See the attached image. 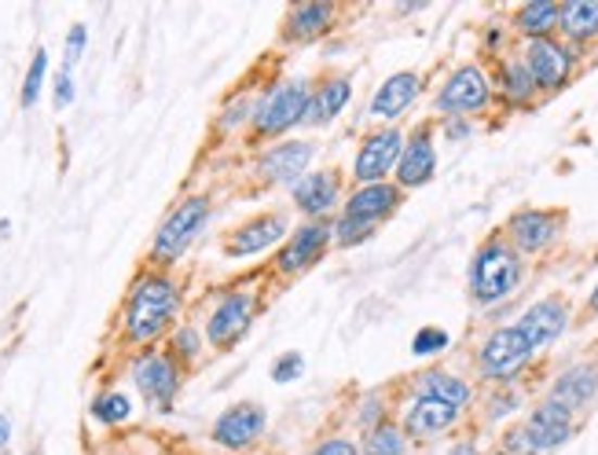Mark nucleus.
<instances>
[{
  "label": "nucleus",
  "mask_w": 598,
  "mask_h": 455,
  "mask_svg": "<svg viewBox=\"0 0 598 455\" xmlns=\"http://www.w3.org/2000/svg\"><path fill=\"white\" fill-rule=\"evenodd\" d=\"M180 313V287L169 273H143L129 287L122 308V338L129 345H151L173 327Z\"/></svg>",
  "instance_id": "1"
},
{
  "label": "nucleus",
  "mask_w": 598,
  "mask_h": 455,
  "mask_svg": "<svg viewBox=\"0 0 598 455\" xmlns=\"http://www.w3.org/2000/svg\"><path fill=\"white\" fill-rule=\"evenodd\" d=\"M525 276L522 254L507 239H488L470 261V294L478 305H496L507 294H514Z\"/></svg>",
  "instance_id": "2"
},
{
  "label": "nucleus",
  "mask_w": 598,
  "mask_h": 455,
  "mask_svg": "<svg viewBox=\"0 0 598 455\" xmlns=\"http://www.w3.org/2000/svg\"><path fill=\"white\" fill-rule=\"evenodd\" d=\"M308 96H313V85H308L305 77H287V81L268 85V89L262 92V100H257V106H254V114H250V129H254V137L276 140V137H283L287 129L302 125Z\"/></svg>",
  "instance_id": "3"
},
{
  "label": "nucleus",
  "mask_w": 598,
  "mask_h": 455,
  "mask_svg": "<svg viewBox=\"0 0 598 455\" xmlns=\"http://www.w3.org/2000/svg\"><path fill=\"white\" fill-rule=\"evenodd\" d=\"M209 199L206 195H188L169 210V217L162 220L158 231L151 239V261L154 265H177L188 254V247L202 236V228L209 225Z\"/></svg>",
  "instance_id": "4"
},
{
  "label": "nucleus",
  "mask_w": 598,
  "mask_h": 455,
  "mask_svg": "<svg viewBox=\"0 0 598 455\" xmlns=\"http://www.w3.org/2000/svg\"><path fill=\"white\" fill-rule=\"evenodd\" d=\"M129 375L154 412H169L180 393V382H185V371L166 350H143L140 356H132Z\"/></svg>",
  "instance_id": "5"
},
{
  "label": "nucleus",
  "mask_w": 598,
  "mask_h": 455,
  "mask_svg": "<svg viewBox=\"0 0 598 455\" xmlns=\"http://www.w3.org/2000/svg\"><path fill=\"white\" fill-rule=\"evenodd\" d=\"M254 313H257L254 294L231 290V294L220 298L217 308L206 319V342L214 345V350H231V345H239L250 334V327H254Z\"/></svg>",
  "instance_id": "6"
},
{
  "label": "nucleus",
  "mask_w": 598,
  "mask_h": 455,
  "mask_svg": "<svg viewBox=\"0 0 598 455\" xmlns=\"http://www.w3.org/2000/svg\"><path fill=\"white\" fill-rule=\"evenodd\" d=\"M529 361H533V350H529V342L522 338L518 327H499V331H492L478 353L481 375H485V379H496V382L514 379Z\"/></svg>",
  "instance_id": "7"
},
{
  "label": "nucleus",
  "mask_w": 598,
  "mask_h": 455,
  "mask_svg": "<svg viewBox=\"0 0 598 455\" xmlns=\"http://www.w3.org/2000/svg\"><path fill=\"white\" fill-rule=\"evenodd\" d=\"M565 228L562 210H518L507 220V243L518 254H539V250L555 247V239Z\"/></svg>",
  "instance_id": "8"
},
{
  "label": "nucleus",
  "mask_w": 598,
  "mask_h": 455,
  "mask_svg": "<svg viewBox=\"0 0 598 455\" xmlns=\"http://www.w3.org/2000/svg\"><path fill=\"white\" fill-rule=\"evenodd\" d=\"M327 247H331V225H323V220H305L302 228L291 231V239H287L283 250L276 254L272 268L279 276H302L327 254Z\"/></svg>",
  "instance_id": "9"
},
{
  "label": "nucleus",
  "mask_w": 598,
  "mask_h": 455,
  "mask_svg": "<svg viewBox=\"0 0 598 455\" xmlns=\"http://www.w3.org/2000/svg\"><path fill=\"white\" fill-rule=\"evenodd\" d=\"M492 100V85H488V77L481 66L474 63H467V66H459L456 74L448 77L445 85H441V92H437V111H445V114H474V111H485Z\"/></svg>",
  "instance_id": "10"
},
{
  "label": "nucleus",
  "mask_w": 598,
  "mask_h": 455,
  "mask_svg": "<svg viewBox=\"0 0 598 455\" xmlns=\"http://www.w3.org/2000/svg\"><path fill=\"white\" fill-rule=\"evenodd\" d=\"M265 426H268V412L262 404H254V401L231 404L228 412L217 415L214 444H220V448H228V452H246V448H254V441L265 433Z\"/></svg>",
  "instance_id": "11"
},
{
  "label": "nucleus",
  "mask_w": 598,
  "mask_h": 455,
  "mask_svg": "<svg viewBox=\"0 0 598 455\" xmlns=\"http://www.w3.org/2000/svg\"><path fill=\"white\" fill-rule=\"evenodd\" d=\"M400 151H404V132L400 129L371 132V137L360 143V151H356V162H353V177L360 180V188H364V184H382L385 173L397 169Z\"/></svg>",
  "instance_id": "12"
},
{
  "label": "nucleus",
  "mask_w": 598,
  "mask_h": 455,
  "mask_svg": "<svg viewBox=\"0 0 598 455\" xmlns=\"http://www.w3.org/2000/svg\"><path fill=\"white\" fill-rule=\"evenodd\" d=\"M518 331H522V338L529 342V350H547L551 342H558V338L565 334L569 327V305L562 302V298H544V302L529 305L522 316H518Z\"/></svg>",
  "instance_id": "13"
},
{
  "label": "nucleus",
  "mask_w": 598,
  "mask_h": 455,
  "mask_svg": "<svg viewBox=\"0 0 598 455\" xmlns=\"http://www.w3.org/2000/svg\"><path fill=\"white\" fill-rule=\"evenodd\" d=\"M287 236V217L283 213H257V217L243 220L231 236L225 239L228 257H254L272 250L279 239Z\"/></svg>",
  "instance_id": "14"
},
{
  "label": "nucleus",
  "mask_w": 598,
  "mask_h": 455,
  "mask_svg": "<svg viewBox=\"0 0 598 455\" xmlns=\"http://www.w3.org/2000/svg\"><path fill=\"white\" fill-rule=\"evenodd\" d=\"M522 63L529 66V74H533L536 89H558V85H565L569 74H573V55H569V48L558 45L555 37L529 41Z\"/></svg>",
  "instance_id": "15"
},
{
  "label": "nucleus",
  "mask_w": 598,
  "mask_h": 455,
  "mask_svg": "<svg viewBox=\"0 0 598 455\" xmlns=\"http://www.w3.org/2000/svg\"><path fill=\"white\" fill-rule=\"evenodd\" d=\"M313 143L308 140H283V143H272L268 151H262L257 159V173H262L265 184H294L305 177L308 162H313Z\"/></svg>",
  "instance_id": "16"
},
{
  "label": "nucleus",
  "mask_w": 598,
  "mask_h": 455,
  "mask_svg": "<svg viewBox=\"0 0 598 455\" xmlns=\"http://www.w3.org/2000/svg\"><path fill=\"white\" fill-rule=\"evenodd\" d=\"M522 426L529 433V444H533V455H547L573 438V412L555 401H544Z\"/></svg>",
  "instance_id": "17"
},
{
  "label": "nucleus",
  "mask_w": 598,
  "mask_h": 455,
  "mask_svg": "<svg viewBox=\"0 0 598 455\" xmlns=\"http://www.w3.org/2000/svg\"><path fill=\"white\" fill-rule=\"evenodd\" d=\"M433 173H437V148H433L430 125H422L404 140L397 162V188H422V184L433 180Z\"/></svg>",
  "instance_id": "18"
},
{
  "label": "nucleus",
  "mask_w": 598,
  "mask_h": 455,
  "mask_svg": "<svg viewBox=\"0 0 598 455\" xmlns=\"http://www.w3.org/2000/svg\"><path fill=\"white\" fill-rule=\"evenodd\" d=\"M291 195H294V206L302 210L305 217L320 220L323 213H331L338 206L342 180H338L334 169H316V173H305V177L294 184Z\"/></svg>",
  "instance_id": "19"
},
{
  "label": "nucleus",
  "mask_w": 598,
  "mask_h": 455,
  "mask_svg": "<svg viewBox=\"0 0 598 455\" xmlns=\"http://www.w3.org/2000/svg\"><path fill=\"white\" fill-rule=\"evenodd\" d=\"M397 206H400L397 184H364V188H356L353 195L345 199L342 217H353V220H364V225L379 228V220L390 217Z\"/></svg>",
  "instance_id": "20"
},
{
  "label": "nucleus",
  "mask_w": 598,
  "mask_h": 455,
  "mask_svg": "<svg viewBox=\"0 0 598 455\" xmlns=\"http://www.w3.org/2000/svg\"><path fill=\"white\" fill-rule=\"evenodd\" d=\"M334 23V4L331 0H305L294 4L283 18V41L287 45H308L323 37Z\"/></svg>",
  "instance_id": "21"
},
{
  "label": "nucleus",
  "mask_w": 598,
  "mask_h": 455,
  "mask_svg": "<svg viewBox=\"0 0 598 455\" xmlns=\"http://www.w3.org/2000/svg\"><path fill=\"white\" fill-rule=\"evenodd\" d=\"M349 100H353L349 77H342V74L323 77V81L313 85V96H308V103H305L302 125H327L331 118H338L345 106H349Z\"/></svg>",
  "instance_id": "22"
},
{
  "label": "nucleus",
  "mask_w": 598,
  "mask_h": 455,
  "mask_svg": "<svg viewBox=\"0 0 598 455\" xmlns=\"http://www.w3.org/2000/svg\"><path fill=\"white\" fill-rule=\"evenodd\" d=\"M422 92V77L411 71H400L393 77H385L379 85V92L371 96V114L374 118H400L408 106L419 100Z\"/></svg>",
  "instance_id": "23"
},
{
  "label": "nucleus",
  "mask_w": 598,
  "mask_h": 455,
  "mask_svg": "<svg viewBox=\"0 0 598 455\" xmlns=\"http://www.w3.org/2000/svg\"><path fill=\"white\" fill-rule=\"evenodd\" d=\"M598 396V364H576L562 371L551 386V401L562 404V408L576 412L584 404H591Z\"/></svg>",
  "instance_id": "24"
},
{
  "label": "nucleus",
  "mask_w": 598,
  "mask_h": 455,
  "mask_svg": "<svg viewBox=\"0 0 598 455\" xmlns=\"http://www.w3.org/2000/svg\"><path fill=\"white\" fill-rule=\"evenodd\" d=\"M456 419H459L456 408L419 396V401L404 412V433H411V438H433V433H445L448 426H456Z\"/></svg>",
  "instance_id": "25"
},
{
  "label": "nucleus",
  "mask_w": 598,
  "mask_h": 455,
  "mask_svg": "<svg viewBox=\"0 0 598 455\" xmlns=\"http://www.w3.org/2000/svg\"><path fill=\"white\" fill-rule=\"evenodd\" d=\"M415 393L419 396H427V401H441V404H448V408H467L470 404V386L456 379V375H448V371H422L419 379H415Z\"/></svg>",
  "instance_id": "26"
},
{
  "label": "nucleus",
  "mask_w": 598,
  "mask_h": 455,
  "mask_svg": "<svg viewBox=\"0 0 598 455\" xmlns=\"http://www.w3.org/2000/svg\"><path fill=\"white\" fill-rule=\"evenodd\" d=\"M558 26L569 41H591L598 37V0H569L558 8Z\"/></svg>",
  "instance_id": "27"
},
{
  "label": "nucleus",
  "mask_w": 598,
  "mask_h": 455,
  "mask_svg": "<svg viewBox=\"0 0 598 455\" xmlns=\"http://www.w3.org/2000/svg\"><path fill=\"white\" fill-rule=\"evenodd\" d=\"M499 92H504V100L514 103V106H525L536 96V81L522 60L499 63Z\"/></svg>",
  "instance_id": "28"
},
{
  "label": "nucleus",
  "mask_w": 598,
  "mask_h": 455,
  "mask_svg": "<svg viewBox=\"0 0 598 455\" xmlns=\"http://www.w3.org/2000/svg\"><path fill=\"white\" fill-rule=\"evenodd\" d=\"M514 26L529 37V41L547 37L558 26V4H551V0H533V4H525L522 12L514 15Z\"/></svg>",
  "instance_id": "29"
},
{
  "label": "nucleus",
  "mask_w": 598,
  "mask_h": 455,
  "mask_svg": "<svg viewBox=\"0 0 598 455\" xmlns=\"http://www.w3.org/2000/svg\"><path fill=\"white\" fill-rule=\"evenodd\" d=\"M408 452V433L400 430L397 422H379L364 433V448L360 455H404Z\"/></svg>",
  "instance_id": "30"
},
{
  "label": "nucleus",
  "mask_w": 598,
  "mask_h": 455,
  "mask_svg": "<svg viewBox=\"0 0 598 455\" xmlns=\"http://www.w3.org/2000/svg\"><path fill=\"white\" fill-rule=\"evenodd\" d=\"M92 419L103 426H122L132 419V396L122 390H103L92 401Z\"/></svg>",
  "instance_id": "31"
},
{
  "label": "nucleus",
  "mask_w": 598,
  "mask_h": 455,
  "mask_svg": "<svg viewBox=\"0 0 598 455\" xmlns=\"http://www.w3.org/2000/svg\"><path fill=\"white\" fill-rule=\"evenodd\" d=\"M44 77H48V48L37 45L34 60H30V66H26V77H23V96H18L23 111H30V106H37V100H41Z\"/></svg>",
  "instance_id": "32"
},
{
  "label": "nucleus",
  "mask_w": 598,
  "mask_h": 455,
  "mask_svg": "<svg viewBox=\"0 0 598 455\" xmlns=\"http://www.w3.org/2000/svg\"><path fill=\"white\" fill-rule=\"evenodd\" d=\"M202 353V331L195 324H180L173 327V338H169V356L177 364H195Z\"/></svg>",
  "instance_id": "33"
},
{
  "label": "nucleus",
  "mask_w": 598,
  "mask_h": 455,
  "mask_svg": "<svg viewBox=\"0 0 598 455\" xmlns=\"http://www.w3.org/2000/svg\"><path fill=\"white\" fill-rule=\"evenodd\" d=\"M371 236H374V225H364V220H353V217H338L331 225V243L338 247H356Z\"/></svg>",
  "instance_id": "34"
},
{
  "label": "nucleus",
  "mask_w": 598,
  "mask_h": 455,
  "mask_svg": "<svg viewBox=\"0 0 598 455\" xmlns=\"http://www.w3.org/2000/svg\"><path fill=\"white\" fill-rule=\"evenodd\" d=\"M85 45H89V26L74 23L71 30H66V41H63V66L60 71L74 74V66L81 63V55H85Z\"/></svg>",
  "instance_id": "35"
},
{
  "label": "nucleus",
  "mask_w": 598,
  "mask_h": 455,
  "mask_svg": "<svg viewBox=\"0 0 598 455\" xmlns=\"http://www.w3.org/2000/svg\"><path fill=\"white\" fill-rule=\"evenodd\" d=\"M268 375H272V382H279V386L297 382V379L305 375V356L294 353V350L283 353V356H279V361L272 364V371H268Z\"/></svg>",
  "instance_id": "36"
},
{
  "label": "nucleus",
  "mask_w": 598,
  "mask_h": 455,
  "mask_svg": "<svg viewBox=\"0 0 598 455\" xmlns=\"http://www.w3.org/2000/svg\"><path fill=\"white\" fill-rule=\"evenodd\" d=\"M441 350H448V334L441 331V327H422V331L415 334V342H411L415 356H433Z\"/></svg>",
  "instance_id": "37"
},
{
  "label": "nucleus",
  "mask_w": 598,
  "mask_h": 455,
  "mask_svg": "<svg viewBox=\"0 0 598 455\" xmlns=\"http://www.w3.org/2000/svg\"><path fill=\"white\" fill-rule=\"evenodd\" d=\"M74 96H77L74 74L60 71V74H55V81H52V103H55V111H66V106L74 103Z\"/></svg>",
  "instance_id": "38"
},
{
  "label": "nucleus",
  "mask_w": 598,
  "mask_h": 455,
  "mask_svg": "<svg viewBox=\"0 0 598 455\" xmlns=\"http://www.w3.org/2000/svg\"><path fill=\"white\" fill-rule=\"evenodd\" d=\"M250 114H254V106H250V100H236V103H228V106H225V114H220V129L231 132V129H236V125L250 122Z\"/></svg>",
  "instance_id": "39"
},
{
  "label": "nucleus",
  "mask_w": 598,
  "mask_h": 455,
  "mask_svg": "<svg viewBox=\"0 0 598 455\" xmlns=\"http://www.w3.org/2000/svg\"><path fill=\"white\" fill-rule=\"evenodd\" d=\"M504 455H533V444H529L525 426H510L504 438Z\"/></svg>",
  "instance_id": "40"
},
{
  "label": "nucleus",
  "mask_w": 598,
  "mask_h": 455,
  "mask_svg": "<svg viewBox=\"0 0 598 455\" xmlns=\"http://www.w3.org/2000/svg\"><path fill=\"white\" fill-rule=\"evenodd\" d=\"M382 415H385V404H382V396H364L360 401V408H356V419H360L364 426H379L382 422Z\"/></svg>",
  "instance_id": "41"
},
{
  "label": "nucleus",
  "mask_w": 598,
  "mask_h": 455,
  "mask_svg": "<svg viewBox=\"0 0 598 455\" xmlns=\"http://www.w3.org/2000/svg\"><path fill=\"white\" fill-rule=\"evenodd\" d=\"M308 455H360V448H356L349 438H327V441L316 444Z\"/></svg>",
  "instance_id": "42"
},
{
  "label": "nucleus",
  "mask_w": 598,
  "mask_h": 455,
  "mask_svg": "<svg viewBox=\"0 0 598 455\" xmlns=\"http://www.w3.org/2000/svg\"><path fill=\"white\" fill-rule=\"evenodd\" d=\"M518 408V393H496V396H492V401H488V419H504V415H510V412H514Z\"/></svg>",
  "instance_id": "43"
},
{
  "label": "nucleus",
  "mask_w": 598,
  "mask_h": 455,
  "mask_svg": "<svg viewBox=\"0 0 598 455\" xmlns=\"http://www.w3.org/2000/svg\"><path fill=\"white\" fill-rule=\"evenodd\" d=\"M445 132L451 140H462V137H470V122H462V118H451L448 125H445Z\"/></svg>",
  "instance_id": "44"
},
{
  "label": "nucleus",
  "mask_w": 598,
  "mask_h": 455,
  "mask_svg": "<svg viewBox=\"0 0 598 455\" xmlns=\"http://www.w3.org/2000/svg\"><path fill=\"white\" fill-rule=\"evenodd\" d=\"M8 441H12V419H8V415L0 412V452L8 448Z\"/></svg>",
  "instance_id": "45"
},
{
  "label": "nucleus",
  "mask_w": 598,
  "mask_h": 455,
  "mask_svg": "<svg viewBox=\"0 0 598 455\" xmlns=\"http://www.w3.org/2000/svg\"><path fill=\"white\" fill-rule=\"evenodd\" d=\"M448 455H478V448L470 441H462V444H456V448H451Z\"/></svg>",
  "instance_id": "46"
},
{
  "label": "nucleus",
  "mask_w": 598,
  "mask_h": 455,
  "mask_svg": "<svg viewBox=\"0 0 598 455\" xmlns=\"http://www.w3.org/2000/svg\"><path fill=\"white\" fill-rule=\"evenodd\" d=\"M587 305H591V313L598 316V283H595V290H591V298H587Z\"/></svg>",
  "instance_id": "47"
},
{
  "label": "nucleus",
  "mask_w": 598,
  "mask_h": 455,
  "mask_svg": "<svg viewBox=\"0 0 598 455\" xmlns=\"http://www.w3.org/2000/svg\"><path fill=\"white\" fill-rule=\"evenodd\" d=\"M8 231H12V220H8V217H0V239H4Z\"/></svg>",
  "instance_id": "48"
},
{
  "label": "nucleus",
  "mask_w": 598,
  "mask_h": 455,
  "mask_svg": "<svg viewBox=\"0 0 598 455\" xmlns=\"http://www.w3.org/2000/svg\"><path fill=\"white\" fill-rule=\"evenodd\" d=\"M488 455H504V452H488Z\"/></svg>",
  "instance_id": "49"
},
{
  "label": "nucleus",
  "mask_w": 598,
  "mask_h": 455,
  "mask_svg": "<svg viewBox=\"0 0 598 455\" xmlns=\"http://www.w3.org/2000/svg\"><path fill=\"white\" fill-rule=\"evenodd\" d=\"M30 455H41V452H30Z\"/></svg>",
  "instance_id": "50"
}]
</instances>
